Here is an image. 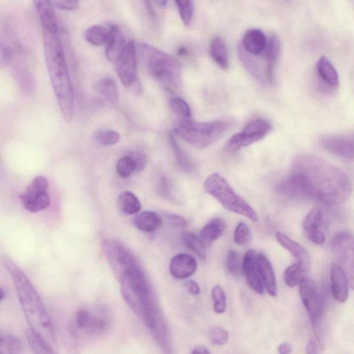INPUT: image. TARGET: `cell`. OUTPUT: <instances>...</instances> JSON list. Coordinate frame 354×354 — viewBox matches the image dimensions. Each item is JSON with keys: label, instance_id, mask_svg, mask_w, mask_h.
<instances>
[{"label": "cell", "instance_id": "484cf974", "mask_svg": "<svg viewBox=\"0 0 354 354\" xmlns=\"http://www.w3.org/2000/svg\"><path fill=\"white\" fill-rule=\"evenodd\" d=\"M309 266L296 261L287 267L283 272V279L289 287L299 286L307 277Z\"/></svg>", "mask_w": 354, "mask_h": 354}, {"label": "cell", "instance_id": "8fae6325", "mask_svg": "<svg viewBox=\"0 0 354 354\" xmlns=\"http://www.w3.org/2000/svg\"><path fill=\"white\" fill-rule=\"evenodd\" d=\"M271 124L263 119H255L248 122L241 132L233 135L227 141L226 147L236 151L263 138L271 130Z\"/></svg>", "mask_w": 354, "mask_h": 354}, {"label": "cell", "instance_id": "681fc988", "mask_svg": "<svg viewBox=\"0 0 354 354\" xmlns=\"http://www.w3.org/2000/svg\"><path fill=\"white\" fill-rule=\"evenodd\" d=\"M11 59L10 51L9 48L3 44L1 45V63H4L6 65L8 64Z\"/></svg>", "mask_w": 354, "mask_h": 354}, {"label": "cell", "instance_id": "7c38bea8", "mask_svg": "<svg viewBox=\"0 0 354 354\" xmlns=\"http://www.w3.org/2000/svg\"><path fill=\"white\" fill-rule=\"evenodd\" d=\"M48 182L42 176H36L19 196L21 204L30 212H37L46 209L50 205L47 189Z\"/></svg>", "mask_w": 354, "mask_h": 354}, {"label": "cell", "instance_id": "4dcf8cb0", "mask_svg": "<svg viewBox=\"0 0 354 354\" xmlns=\"http://www.w3.org/2000/svg\"><path fill=\"white\" fill-rule=\"evenodd\" d=\"M169 138L176 161L179 167L185 172L192 171L194 168V164L179 145L176 139L175 134L170 132Z\"/></svg>", "mask_w": 354, "mask_h": 354}, {"label": "cell", "instance_id": "11a10c76", "mask_svg": "<svg viewBox=\"0 0 354 354\" xmlns=\"http://www.w3.org/2000/svg\"><path fill=\"white\" fill-rule=\"evenodd\" d=\"M179 55H185L187 53V50L185 48H180L178 50Z\"/></svg>", "mask_w": 354, "mask_h": 354}, {"label": "cell", "instance_id": "ab89813d", "mask_svg": "<svg viewBox=\"0 0 354 354\" xmlns=\"http://www.w3.org/2000/svg\"><path fill=\"white\" fill-rule=\"evenodd\" d=\"M169 103L171 110L182 119H190L191 109L185 100L180 97H174L169 99Z\"/></svg>", "mask_w": 354, "mask_h": 354}, {"label": "cell", "instance_id": "5bb4252c", "mask_svg": "<svg viewBox=\"0 0 354 354\" xmlns=\"http://www.w3.org/2000/svg\"><path fill=\"white\" fill-rule=\"evenodd\" d=\"M320 145L330 153L346 160H354V136H327L321 139Z\"/></svg>", "mask_w": 354, "mask_h": 354}, {"label": "cell", "instance_id": "d6986e66", "mask_svg": "<svg viewBox=\"0 0 354 354\" xmlns=\"http://www.w3.org/2000/svg\"><path fill=\"white\" fill-rule=\"evenodd\" d=\"M268 39L261 30L254 28L248 30L242 41V48L250 55H259L266 52Z\"/></svg>", "mask_w": 354, "mask_h": 354}, {"label": "cell", "instance_id": "2e32d148", "mask_svg": "<svg viewBox=\"0 0 354 354\" xmlns=\"http://www.w3.org/2000/svg\"><path fill=\"white\" fill-rule=\"evenodd\" d=\"M198 263L192 256L179 253L170 261L169 272L176 279H183L192 276L197 270Z\"/></svg>", "mask_w": 354, "mask_h": 354}, {"label": "cell", "instance_id": "ee69618b", "mask_svg": "<svg viewBox=\"0 0 354 354\" xmlns=\"http://www.w3.org/2000/svg\"><path fill=\"white\" fill-rule=\"evenodd\" d=\"M250 236L249 227L244 223H239L234 232V241L238 245H243L249 241Z\"/></svg>", "mask_w": 354, "mask_h": 354}, {"label": "cell", "instance_id": "9a60e30c", "mask_svg": "<svg viewBox=\"0 0 354 354\" xmlns=\"http://www.w3.org/2000/svg\"><path fill=\"white\" fill-rule=\"evenodd\" d=\"M243 270L250 288L259 295L263 294L264 286L261 275L258 254L254 250L249 249L245 252L243 261Z\"/></svg>", "mask_w": 354, "mask_h": 354}, {"label": "cell", "instance_id": "e0dca14e", "mask_svg": "<svg viewBox=\"0 0 354 354\" xmlns=\"http://www.w3.org/2000/svg\"><path fill=\"white\" fill-rule=\"evenodd\" d=\"M331 290L334 298L339 302H344L348 297L349 282L342 268L336 263L331 265L330 270Z\"/></svg>", "mask_w": 354, "mask_h": 354}, {"label": "cell", "instance_id": "f907efd6", "mask_svg": "<svg viewBox=\"0 0 354 354\" xmlns=\"http://www.w3.org/2000/svg\"><path fill=\"white\" fill-rule=\"evenodd\" d=\"M306 354H318V345L315 339H311L308 342Z\"/></svg>", "mask_w": 354, "mask_h": 354}, {"label": "cell", "instance_id": "d6a6232c", "mask_svg": "<svg viewBox=\"0 0 354 354\" xmlns=\"http://www.w3.org/2000/svg\"><path fill=\"white\" fill-rule=\"evenodd\" d=\"M84 37L93 46L105 45L109 37V29L99 24L93 25L86 29Z\"/></svg>", "mask_w": 354, "mask_h": 354}, {"label": "cell", "instance_id": "bcb514c9", "mask_svg": "<svg viewBox=\"0 0 354 354\" xmlns=\"http://www.w3.org/2000/svg\"><path fill=\"white\" fill-rule=\"evenodd\" d=\"M130 153L135 160L136 164V171H141L145 169L147 165V158L144 153L136 151H131Z\"/></svg>", "mask_w": 354, "mask_h": 354}, {"label": "cell", "instance_id": "cb8c5ba5", "mask_svg": "<svg viewBox=\"0 0 354 354\" xmlns=\"http://www.w3.org/2000/svg\"><path fill=\"white\" fill-rule=\"evenodd\" d=\"M134 225L144 232H153L160 227L162 223L161 216L152 211H144L138 214L133 219Z\"/></svg>", "mask_w": 354, "mask_h": 354}, {"label": "cell", "instance_id": "7dc6e473", "mask_svg": "<svg viewBox=\"0 0 354 354\" xmlns=\"http://www.w3.org/2000/svg\"><path fill=\"white\" fill-rule=\"evenodd\" d=\"M166 218L171 225L178 227H184L187 223L184 218L177 214H167Z\"/></svg>", "mask_w": 354, "mask_h": 354}, {"label": "cell", "instance_id": "52a82bcc", "mask_svg": "<svg viewBox=\"0 0 354 354\" xmlns=\"http://www.w3.org/2000/svg\"><path fill=\"white\" fill-rule=\"evenodd\" d=\"M203 187L207 194L216 198L226 209L247 217L253 222L258 221V216L253 208L236 194L228 182L219 174L209 175L205 179Z\"/></svg>", "mask_w": 354, "mask_h": 354}, {"label": "cell", "instance_id": "ffe728a7", "mask_svg": "<svg viewBox=\"0 0 354 354\" xmlns=\"http://www.w3.org/2000/svg\"><path fill=\"white\" fill-rule=\"evenodd\" d=\"M275 238L278 243L296 259V261L310 266V257L302 245L282 232H277Z\"/></svg>", "mask_w": 354, "mask_h": 354}, {"label": "cell", "instance_id": "277c9868", "mask_svg": "<svg viewBox=\"0 0 354 354\" xmlns=\"http://www.w3.org/2000/svg\"><path fill=\"white\" fill-rule=\"evenodd\" d=\"M16 292L30 329L48 343L55 342V335L50 315L38 292L24 273L10 259L5 261Z\"/></svg>", "mask_w": 354, "mask_h": 354}, {"label": "cell", "instance_id": "c3c4849f", "mask_svg": "<svg viewBox=\"0 0 354 354\" xmlns=\"http://www.w3.org/2000/svg\"><path fill=\"white\" fill-rule=\"evenodd\" d=\"M187 289L193 295H197L201 292V288L198 283L193 280H188L185 283Z\"/></svg>", "mask_w": 354, "mask_h": 354}, {"label": "cell", "instance_id": "b9f144b4", "mask_svg": "<svg viewBox=\"0 0 354 354\" xmlns=\"http://www.w3.org/2000/svg\"><path fill=\"white\" fill-rule=\"evenodd\" d=\"M208 337L212 344L222 346L227 342L229 334L224 328L219 326H214L209 329Z\"/></svg>", "mask_w": 354, "mask_h": 354}, {"label": "cell", "instance_id": "db71d44e", "mask_svg": "<svg viewBox=\"0 0 354 354\" xmlns=\"http://www.w3.org/2000/svg\"><path fill=\"white\" fill-rule=\"evenodd\" d=\"M6 295V290L3 288H1V289H0V301H1L5 299Z\"/></svg>", "mask_w": 354, "mask_h": 354}, {"label": "cell", "instance_id": "44dd1931", "mask_svg": "<svg viewBox=\"0 0 354 354\" xmlns=\"http://www.w3.org/2000/svg\"><path fill=\"white\" fill-rule=\"evenodd\" d=\"M35 10L38 14L42 29L59 30L58 22L50 1H34Z\"/></svg>", "mask_w": 354, "mask_h": 354}, {"label": "cell", "instance_id": "f1b7e54d", "mask_svg": "<svg viewBox=\"0 0 354 354\" xmlns=\"http://www.w3.org/2000/svg\"><path fill=\"white\" fill-rule=\"evenodd\" d=\"M120 210L127 214L132 215L138 213L141 204L138 198L132 192L125 191L120 194L118 198Z\"/></svg>", "mask_w": 354, "mask_h": 354}, {"label": "cell", "instance_id": "83f0119b", "mask_svg": "<svg viewBox=\"0 0 354 354\" xmlns=\"http://www.w3.org/2000/svg\"><path fill=\"white\" fill-rule=\"evenodd\" d=\"M210 54L214 62L223 69L229 68V57L227 46L223 40L218 36L212 39L210 46Z\"/></svg>", "mask_w": 354, "mask_h": 354}, {"label": "cell", "instance_id": "603a6c76", "mask_svg": "<svg viewBox=\"0 0 354 354\" xmlns=\"http://www.w3.org/2000/svg\"><path fill=\"white\" fill-rule=\"evenodd\" d=\"M281 52V41L277 35H272L268 41L266 50L267 59L266 77L272 84L274 82V68Z\"/></svg>", "mask_w": 354, "mask_h": 354}, {"label": "cell", "instance_id": "f6af8a7d", "mask_svg": "<svg viewBox=\"0 0 354 354\" xmlns=\"http://www.w3.org/2000/svg\"><path fill=\"white\" fill-rule=\"evenodd\" d=\"M51 3L54 8L63 10H75L79 6L77 1H52Z\"/></svg>", "mask_w": 354, "mask_h": 354}, {"label": "cell", "instance_id": "d590c367", "mask_svg": "<svg viewBox=\"0 0 354 354\" xmlns=\"http://www.w3.org/2000/svg\"><path fill=\"white\" fill-rule=\"evenodd\" d=\"M182 238L185 244L200 258H206V248L200 237L191 232L185 231L183 233Z\"/></svg>", "mask_w": 354, "mask_h": 354}, {"label": "cell", "instance_id": "4316f807", "mask_svg": "<svg viewBox=\"0 0 354 354\" xmlns=\"http://www.w3.org/2000/svg\"><path fill=\"white\" fill-rule=\"evenodd\" d=\"M316 68L322 79L330 86L339 84V75L337 70L326 57H321L316 64Z\"/></svg>", "mask_w": 354, "mask_h": 354}, {"label": "cell", "instance_id": "6da1fadb", "mask_svg": "<svg viewBox=\"0 0 354 354\" xmlns=\"http://www.w3.org/2000/svg\"><path fill=\"white\" fill-rule=\"evenodd\" d=\"M351 190V180L344 171L306 153L295 157L290 175L276 187V192L286 198H316L328 205L342 204Z\"/></svg>", "mask_w": 354, "mask_h": 354}, {"label": "cell", "instance_id": "5b68a950", "mask_svg": "<svg viewBox=\"0 0 354 354\" xmlns=\"http://www.w3.org/2000/svg\"><path fill=\"white\" fill-rule=\"evenodd\" d=\"M138 53L149 75L169 91L181 86V66L172 55L148 44L138 45Z\"/></svg>", "mask_w": 354, "mask_h": 354}, {"label": "cell", "instance_id": "836d02e7", "mask_svg": "<svg viewBox=\"0 0 354 354\" xmlns=\"http://www.w3.org/2000/svg\"><path fill=\"white\" fill-rule=\"evenodd\" d=\"M100 94L111 104H115L118 100V91L115 80L111 77H104L98 83Z\"/></svg>", "mask_w": 354, "mask_h": 354}, {"label": "cell", "instance_id": "7a4b0ae2", "mask_svg": "<svg viewBox=\"0 0 354 354\" xmlns=\"http://www.w3.org/2000/svg\"><path fill=\"white\" fill-rule=\"evenodd\" d=\"M109 262L120 283L124 300L138 315L156 304L150 282L134 254L122 243L105 241L103 245Z\"/></svg>", "mask_w": 354, "mask_h": 354}, {"label": "cell", "instance_id": "8992f818", "mask_svg": "<svg viewBox=\"0 0 354 354\" xmlns=\"http://www.w3.org/2000/svg\"><path fill=\"white\" fill-rule=\"evenodd\" d=\"M230 127L231 123L224 120L197 122L181 119L175 123L174 133L194 147L204 149L218 140Z\"/></svg>", "mask_w": 354, "mask_h": 354}, {"label": "cell", "instance_id": "ba28073f", "mask_svg": "<svg viewBox=\"0 0 354 354\" xmlns=\"http://www.w3.org/2000/svg\"><path fill=\"white\" fill-rule=\"evenodd\" d=\"M299 286L301 299L310 319L317 339L320 342L323 334L324 298L315 282L308 277Z\"/></svg>", "mask_w": 354, "mask_h": 354}, {"label": "cell", "instance_id": "f35d334b", "mask_svg": "<svg viewBox=\"0 0 354 354\" xmlns=\"http://www.w3.org/2000/svg\"><path fill=\"white\" fill-rule=\"evenodd\" d=\"M94 139L100 145L111 146L119 142L120 135L114 130H102L95 133Z\"/></svg>", "mask_w": 354, "mask_h": 354}, {"label": "cell", "instance_id": "816d5d0a", "mask_svg": "<svg viewBox=\"0 0 354 354\" xmlns=\"http://www.w3.org/2000/svg\"><path fill=\"white\" fill-rule=\"evenodd\" d=\"M292 351V346L289 343H282L278 347L279 354H290Z\"/></svg>", "mask_w": 354, "mask_h": 354}, {"label": "cell", "instance_id": "3957f363", "mask_svg": "<svg viewBox=\"0 0 354 354\" xmlns=\"http://www.w3.org/2000/svg\"><path fill=\"white\" fill-rule=\"evenodd\" d=\"M42 36L51 85L62 117L70 122L74 112V91L59 30L42 29Z\"/></svg>", "mask_w": 354, "mask_h": 354}, {"label": "cell", "instance_id": "30bf717a", "mask_svg": "<svg viewBox=\"0 0 354 354\" xmlns=\"http://www.w3.org/2000/svg\"><path fill=\"white\" fill-rule=\"evenodd\" d=\"M137 53L134 41L129 40L123 53L114 63L122 84L131 88L136 94H140L142 86L137 74Z\"/></svg>", "mask_w": 354, "mask_h": 354}, {"label": "cell", "instance_id": "9f6ffc18", "mask_svg": "<svg viewBox=\"0 0 354 354\" xmlns=\"http://www.w3.org/2000/svg\"><path fill=\"white\" fill-rule=\"evenodd\" d=\"M158 3L161 6H165V4L167 3V1H158Z\"/></svg>", "mask_w": 354, "mask_h": 354}, {"label": "cell", "instance_id": "f5cc1de1", "mask_svg": "<svg viewBox=\"0 0 354 354\" xmlns=\"http://www.w3.org/2000/svg\"><path fill=\"white\" fill-rule=\"evenodd\" d=\"M192 354H211L209 350L204 346H196L192 352Z\"/></svg>", "mask_w": 354, "mask_h": 354}, {"label": "cell", "instance_id": "ac0fdd59", "mask_svg": "<svg viewBox=\"0 0 354 354\" xmlns=\"http://www.w3.org/2000/svg\"><path fill=\"white\" fill-rule=\"evenodd\" d=\"M108 29L109 37L105 44V53L108 59L115 62L123 53L128 41L116 25H111Z\"/></svg>", "mask_w": 354, "mask_h": 354}, {"label": "cell", "instance_id": "4fadbf2b", "mask_svg": "<svg viewBox=\"0 0 354 354\" xmlns=\"http://www.w3.org/2000/svg\"><path fill=\"white\" fill-rule=\"evenodd\" d=\"M324 223L322 209L319 205H315L303 219L301 225L304 235L315 244H323L326 239Z\"/></svg>", "mask_w": 354, "mask_h": 354}, {"label": "cell", "instance_id": "7402d4cb", "mask_svg": "<svg viewBox=\"0 0 354 354\" xmlns=\"http://www.w3.org/2000/svg\"><path fill=\"white\" fill-rule=\"evenodd\" d=\"M259 265L264 288L272 297L277 295V284L272 264L262 252L258 254Z\"/></svg>", "mask_w": 354, "mask_h": 354}, {"label": "cell", "instance_id": "f546056e", "mask_svg": "<svg viewBox=\"0 0 354 354\" xmlns=\"http://www.w3.org/2000/svg\"><path fill=\"white\" fill-rule=\"evenodd\" d=\"M226 228L225 222L220 218H214L201 230V237L206 241H214L219 238Z\"/></svg>", "mask_w": 354, "mask_h": 354}, {"label": "cell", "instance_id": "74e56055", "mask_svg": "<svg viewBox=\"0 0 354 354\" xmlns=\"http://www.w3.org/2000/svg\"><path fill=\"white\" fill-rule=\"evenodd\" d=\"M178 7L180 18L185 24L188 26L193 19L194 12V3L193 1L177 0L175 1Z\"/></svg>", "mask_w": 354, "mask_h": 354}, {"label": "cell", "instance_id": "60d3db41", "mask_svg": "<svg viewBox=\"0 0 354 354\" xmlns=\"http://www.w3.org/2000/svg\"><path fill=\"white\" fill-rule=\"evenodd\" d=\"M212 299L214 301V311L217 314L223 313L226 309V296L221 286H214L212 290Z\"/></svg>", "mask_w": 354, "mask_h": 354}, {"label": "cell", "instance_id": "7bdbcfd3", "mask_svg": "<svg viewBox=\"0 0 354 354\" xmlns=\"http://www.w3.org/2000/svg\"><path fill=\"white\" fill-rule=\"evenodd\" d=\"M226 266L230 273L234 276L241 274L243 269L239 254L233 250L229 251L226 259Z\"/></svg>", "mask_w": 354, "mask_h": 354}, {"label": "cell", "instance_id": "8d00e7d4", "mask_svg": "<svg viewBox=\"0 0 354 354\" xmlns=\"http://www.w3.org/2000/svg\"><path fill=\"white\" fill-rule=\"evenodd\" d=\"M136 169L135 160L130 153L120 158L116 164L117 172L123 178H129Z\"/></svg>", "mask_w": 354, "mask_h": 354}, {"label": "cell", "instance_id": "9c48e42d", "mask_svg": "<svg viewBox=\"0 0 354 354\" xmlns=\"http://www.w3.org/2000/svg\"><path fill=\"white\" fill-rule=\"evenodd\" d=\"M330 246L354 290V234L348 230L340 231L330 239Z\"/></svg>", "mask_w": 354, "mask_h": 354}, {"label": "cell", "instance_id": "1f68e13d", "mask_svg": "<svg viewBox=\"0 0 354 354\" xmlns=\"http://www.w3.org/2000/svg\"><path fill=\"white\" fill-rule=\"evenodd\" d=\"M26 338L35 354H55L49 343L30 328L26 332Z\"/></svg>", "mask_w": 354, "mask_h": 354}, {"label": "cell", "instance_id": "e575fe53", "mask_svg": "<svg viewBox=\"0 0 354 354\" xmlns=\"http://www.w3.org/2000/svg\"><path fill=\"white\" fill-rule=\"evenodd\" d=\"M22 344L20 339L10 334H1L0 354H20Z\"/></svg>", "mask_w": 354, "mask_h": 354}, {"label": "cell", "instance_id": "d4e9b609", "mask_svg": "<svg viewBox=\"0 0 354 354\" xmlns=\"http://www.w3.org/2000/svg\"><path fill=\"white\" fill-rule=\"evenodd\" d=\"M109 323V317L106 313L102 310L94 313L89 310L88 319L83 331L90 335H97L106 330Z\"/></svg>", "mask_w": 354, "mask_h": 354}]
</instances>
